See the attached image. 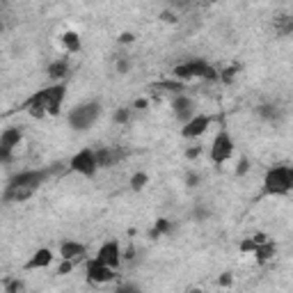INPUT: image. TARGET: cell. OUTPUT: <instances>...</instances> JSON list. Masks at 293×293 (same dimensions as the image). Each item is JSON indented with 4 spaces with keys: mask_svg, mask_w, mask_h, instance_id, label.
Returning <instances> with one entry per match:
<instances>
[{
    "mask_svg": "<svg viewBox=\"0 0 293 293\" xmlns=\"http://www.w3.org/2000/svg\"><path fill=\"white\" fill-rule=\"evenodd\" d=\"M129 120H131V112L126 108H120L117 112H114V122H117V124H126Z\"/></svg>",
    "mask_w": 293,
    "mask_h": 293,
    "instance_id": "23",
    "label": "cell"
},
{
    "mask_svg": "<svg viewBox=\"0 0 293 293\" xmlns=\"http://www.w3.org/2000/svg\"><path fill=\"white\" fill-rule=\"evenodd\" d=\"M229 284H231V275L224 273L222 277H220V286H229Z\"/></svg>",
    "mask_w": 293,
    "mask_h": 293,
    "instance_id": "36",
    "label": "cell"
},
{
    "mask_svg": "<svg viewBox=\"0 0 293 293\" xmlns=\"http://www.w3.org/2000/svg\"><path fill=\"white\" fill-rule=\"evenodd\" d=\"M293 188V169L288 165H277L270 167L266 179H263V195H273V197H282L288 195Z\"/></svg>",
    "mask_w": 293,
    "mask_h": 293,
    "instance_id": "2",
    "label": "cell"
},
{
    "mask_svg": "<svg viewBox=\"0 0 293 293\" xmlns=\"http://www.w3.org/2000/svg\"><path fill=\"white\" fill-rule=\"evenodd\" d=\"M254 254H257V259H259L261 263H263V261H268V259L275 254V245L270 243V241H263V243H259L257 248H254Z\"/></svg>",
    "mask_w": 293,
    "mask_h": 293,
    "instance_id": "18",
    "label": "cell"
},
{
    "mask_svg": "<svg viewBox=\"0 0 293 293\" xmlns=\"http://www.w3.org/2000/svg\"><path fill=\"white\" fill-rule=\"evenodd\" d=\"M32 197V190L28 188H16V186H7L5 193H3V199L5 202H23V199Z\"/></svg>",
    "mask_w": 293,
    "mask_h": 293,
    "instance_id": "15",
    "label": "cell"
},
{
    "mask_svg": "<svg viewBox=\"0 0 293 293\" xmlns=\"http://www.w3.org/2000/svg\"><path fill=\"white\" fill-rule=\"evenodd\" d=\"M87 277H90V282L105 284L110 279H114V268L101 263L99 259H92V261H87Z\"/></svg>",
    "mask_w": 293,
    "mask_h": 293,
    "instance_id": "8",
    "label": "cell"
},
{
    "mask_svg": "<svg viewBox=\"0 0 293 293\" xmlns=\"http://www.w3.org/2000/svg\"><path fill=\"white\" fill-rule=\"evenodd\" d=\"M160 21H165V23H177V16H174L172 12H163V14H160Z\"/></svg>",
    "mask_w": 293,
    "mask_h": 293,
    "instance_id": "34",
    "label": "cell"
},
{
    "mask_svg": "<svg viewBox=\"0 0 293 293\" xmlns=\"http://www.w3.org/2000/svg\"><path fill=\"white\" fill-rule=\"evenodd\" d=\"M160 90H172V92H181L184 90V83H160Z\"/></svg>",
    "mask_w": 293,
    "mask_h": 293,
    "instance_id": "25",
    "label": "cell"
},
{
    "mask_svg": "<svg viewBox=\"0 0 293 293\" xmlns=\"http://www.w3.org/2000/svg\"><path fill=\"white\" fill-rule=\"evenodd\" d=\"M133 39H135V37L131 35V32H122V35H120V44H131Z\"/></svg>",
    "mask_w": 293,
    "mask_h": 293,
    "instance_id": "35",
    "label": "cell"
},
{
    "mask_svg": "<svg viewBox=\"0 0 293 293\" xmlns=\"http://www.w3.org/2000/svg\"><path fill=\"white\" fill-rule=\"evenodd\" d=\"M96 259H99L101 263H105V266H110V268H117L120 261H122L120 243H117V241H108V243H103L99 248V252H96Z\"/></svg>",
    "mask_w": 293,
    "mask_h": 293,
    "instance_id": "9",
    "label": "cell"
},
{
    "mask_svg": "<svg viewBox=\"0 0 293 293\" xmlns=\"http://www.w3.org/2000/svg\"><path fill=\"white\" fill-rule=\"evenodd\" d=\"M252 241H254V243H263V241H268V239H266V233H257V236H252Z\"/></svg>",
    "mask_w": 293,
    "mask_h": 293,
    "instance_id": "38",
    "label": "cell"
},
{
    "mask_svg": "<svg viewBox=\"0 0 293 293\" xmlns=\"http://www.w3.org/2000/svg\"><path fill=\"white\" fill-rule=\"evenodd\" d=\"M209 215H211L209 209H202V206H197V209H195V220H206Z\"/></svg>",
    "mask_w": 293,
    "mask_h": 293,
    "instance_id": "30",
    "label": "cell"
},
{
    "mask_svg": "<svg viewBox=\"0 0 293 293\" xmlns=\"http://www.w3.org/2000/svg\"><path fill=\"white\" fill-rule=\"evenodd\" d=\"M85 254V245L76 243V241H65L60 245V257L62 259H71V261H78L80 257Z\"/></svg>",
    "mask_w": 293,
    "mask_h": 293,
    "instance_id": "14",
    "label": "cell"
},
{
    "mask_svg": "<svg viewBox=\"0 0 293 293\" xmlns=\"http://www.w3.org/2000/svg\"><path fill=\"white\" fill-rule=\"evenodd\" d=\"M50 261H53V252L46 248L37 250L35 254H32V259L28 263H25V268L28 270H35V268H46V266H50Z\"/></svg>",
    "mask_w": 293,
    "mask_h": 293,
    "instance_id": "13",
    "label": "cell"
},
{
    "mask_svg": "<svg viewBox=\"0 0 293 293\" xmlns=\"http://www.w3.org/2000/svg\"><path fill=\"white\" fill-rule=\"evenodd\" d=\"M209 124H211V117H206V114L190 117V120L186 122V126L181 129V135H184V138H199V135L206 133Z\"/></svg>",
    "mask_w": 293,
    "mask_h": 293,
    "instance_id": "10",
    "label": "cell"
},
{
    "mask_svg": "<svg viewBox=\"0 0 293 293\" xmlns=\"http://www.w3.org/2000/svg\"><path fill=\"white\" fill-rule=\"evenodd\" d=\"M233 154V142L229 138L227 131H220L213 140V147H211V158H213L215 165H222L224 160H229Z\"/></svg>",
    "mask_w": 293,
    "mask_h": 293,
    "instance_id": "6",
    "label": "cell"
},
{
    "mask_svg": "<svg viewBox=\"0 0 293 293\" xmlns=\"http://www.w3.org/2000/svg\"><path fill=\"white\" fill-rule=\"evenodd\" d=\"M174 78L179 80H190V78H206V80H218V71L204 60H190L184 65L174 67Z\"/></svg>",
    "mask_w": 293,
    "mask_h": 293,
    "instance_id": "3",
    "label": "cell"
},
{
    "mask_svg": "<svg viewBox=\"0 0 293 293\" xmlns=\"http://www.w3.org/2000/svg\"><path fill=\"white\" fill-rule=\"evenodd\" d=\"M99 114H101V103L99 101H90V103H83V105L71 110L69 124H71V129H76V131H85L99 120Z\"/></svg>",
    "mask_w": 293,
    "mask_h": 293,
    "instance_id": "4",
    "label": "cell"
},
{
    "mask_svg": "<svg viewBox=\"0 0 293 293\" xmlns=\"http://www.w3.org/2000/svg\"><path fill=\"white\" fill-rule=\"evenodd\" d=\"M74 263L76 261H71V259H65V261L60 263V273L65 275V273H71V270H74Z\"/></svg>",
    "mask_w": 293,
    "mask_h": 293,
    "instance_id": "28",
    "label": "cell"
},
{
    "mask_svg": "<svg viewBox=\"0 0 293 293\" xmlns=\"http://www.w3.org/2000/svg\"><path fill=\"white\" fill-rule=\"evenodd\" d=\"M254 248H257V243H254L252 239H250V241H243V243H241V250H243V252H254Z\"/></svg>",
    "mask_w": 293,
    "mask_h": 293,
    "instance_id": "31",
    "label": "cell"
},
{
    "mask_svg": "<svg viewBox=\"0 0 293 293\" xmlns=\"http://www.w3.org/2000/svg\"><path fill=\"white\" fill-rule=\"evenodd\" d=\"M147 184H149V177L144 172H135L133 177H131V188L133 190H142Z\"/></svg>",
    "mask_w": 293,
    "mask_h": 293,
    "instance_id": "20",
    "label": "cell"
},
{
    "mask_svg": "<svg viewBox=\"0 0 293 293\" xmlns=\"http://www.w3.org/2000/svg\"><path fill=\"white\" fill-rule=\"evenodd\" d=\"M257 112L261 114L263 120H277V117H279V110L275 108V105H259Z\"/></svg>",
    "mask_w": 293,
    "mask_h": 293,
    "instance_id": "21",
    "label": "cell"
},
{
    "mask_svg": "<svg viewBox=\"0 0 293 293\" xmlns=\"http://www.w3.org/2000/svg\"><path fill=\"white\" fill-rule=\"evenodd\" d=\"M65 94H67V87L62 83L50 85L46 90L37 92L35 96H30V99L23 103V108H28V112H30L32 117H37V120H41L46 114H57L60 112L62 101H65Z\"/></svg>",
    "mask_w": 293,
    "mask_h": 293,
    "instance_id": "1",
    "label": "cell"
},
{
    "mask_svg": "<svg viewBox=\"0 0 293 293\" xmlns=\"http://www.w3.org/2000/svg\"><path fill=\"white\" fill-rule=\"evenodd\" d=\"M129 69H131V62L129 60H120V62H117V71H120V74H126Z\"/></svg>",
    "mask_w": 293,
    "mask_h": 293,
    "instance_id": "33",
    "label": "cell"
},
{
    "mask_svg": "<svg viewBox=\"0 0 293 293\" xmlns=\"http://www.w3.org/2000/svg\"><path fill=\"white\" fill-rule=\"evenodd\" d=\"M248 169H250V160H248V158H241L239 165H236V174H239V177H243V174L248 172Z\"/></svg>",
    "mask_w": 293,
    "mask_h": 293,
    "instance_id": "26",
    "label": "cell"
},
{
    "mask_svg": "<svg viewBox=\"0 0 293 293\" xmlns=\"http://www.w3.org/2000/svg\"><path fill=\"white\" fill-rule=\"evenodd\" d=\"M236 71H239V67H229L227 71H222V76H220V78H222L224 83H231L233 76H236Z\"/></svg>",
    "mask_w": 293,
    "mask_h": 293,
    "instance_id": "27",
    "label": "cell"
},
{
    "mask_svg": "<svg viewBox=\"0 0 293 293\" xmlns=\"http://www.w3.org/2000/svg\"><path fill=\"white\" fill-rule=\"evenodd\" d=\"M50 174H55V167H46V169H28V172H19L14 174L10 179L7 186H16V188H28L35 193L46 179H48Z\"/></svg>",
    "mask_w": 293,
    "mask_h": 293,
    "instance_id": "5",
    "label": "cell"
},
{
    "mask_svg": "<svg viewBox=\"0 0 293 293\" xmlns=\"http://www.w3.org/2000/svg\"><path fill=\"white\" fill-rule=\"evenodd\" d=\"M71 169L74 172H80L83 177H94L99 165H96V158H94V151L92 149H83L71 158Z\"/></svg>",
    "mask_w": 293,
    "mask_h": 293,
    "instance_id": "7",
    "label": "cell"
},
{
    "mask_svg": "<svg viewBox=\"0 0 293 293\" xmlns=\"http://www.w3.org/2000/svg\"><path fill=\"white\" fill-rule=\"evenodd\" d=\"M199 154H202V147H193V149H188V151H186V158L195 160V158H197Z\"/></svg>",
    "mask_w": 293,
    "mask_h": 293,
    "instance_id": "32",
    "label": "cell"
},
{
    "mask_svg": "<svg viewBox=\"0 0 293 293\" xmlns=\"http://www.w3.org/2000/svg\"><path fill=\"white\" fill-rule=\"evenodd\" d=\"M21 138H23V133H21L19 129H7V131H3V135H0V144H5V147H12V149H14L16 144L21 142Z\"/></svg>",
    "mask_w": 293,
    "mask_h": 293,
    "instance_id": "17",
    "label": "cell"
},
{
    "mask_svg": "<svg viewBox=\"0 0 293 293\" xmlns=\"http://www.w3.org/2000/svg\"><path fill=\"white\" fill-rule=\"evenodd\" d=\"M154 229L160 233V236H163V233L172 231V222H169V220H165V218H158V220H156V227Z\"/></svg>",
    "mask_w": 293,
    "mask_h": 293,
    "instance_id": "22",
    "label": "cell"
},
{
    "mask_svg": "<svg viewBox=\"0 0 293 293\" xmlns=\"http://www.w3.org/2000/svg\"><path fill=\"white\" fill-rule=\"evenodd\" d=\"M12 160V147L0 144V163H10Z\"/></svg>",
    "mask_w": 293,
    "mask_h": 293,
    "instance_id": "24",
    "label": "cell"
},
{
    "mask_svg": "<svg viewBox=\"0 0 293 293\" xmlns=\"http://www.w3.org/2000/svg\"><path fill=\"white\" fill-rule=\"evenodd\" d=\"M147 105H149V103H147V99H138V101H135V108H147Z\"/></svg>",
    "mask_w": 293,
    "mask_h": 293,
    "instance_id": "39",
    "label": "cell"
},
{
    "mask_svg": "<svg viewBox=\"0 0 293 293\" xmlns=\"http://www.w3.org/2000/svg\"><path fill=\"white\" fill-rule=\"evenodd\" d=\"M62 41H65L69 53H78L80 50V37L76 35V32H65V35H62Z\"/></svg>",
    "mask_w": 293,
    "mask_h": 293,
    "instance_id": "19",
    "label": "cell"
},
{
    "mask_svg": "<svg viewBox=\"0 0 293 293\" xmlns=\"http://www.w3.org/2000/svg\"><path fill=\"white\" fill-rule=\"evenodd\" d=\"M94 158H96L99 167H110V165H114L120 158H124V151L122 149H96Z\"/></svg>",
    "mask_w": 293,
    "mask_h": 293,
    "instance_id": "12",
    "label": "cell"
},
{
    "mask_svg": "<svg viewBox=\"0 0 293 293\" xmlns=\"http://www.w3.org/2000/svg\"><path fill=\"white\" fill-rule=\"evenodd\" d=\"M172 110H174V117L179 122H188L190 117L195 114V103H193V99L190 96H184V94H179V96H174V101H172Z\"/></svg>",
    "mask_w": 293,
    "mask_h": 293,
    "instance_id": "11",
    "label": "cell"
},
{
    "mask_svg": "<svg viewBox=\"0 0 293 293\" xmlns=\"http://www.w3.org/2000/svg\"><path fill=\"white\" fill-rule=\"evenodd\" d=\"M69 74V62L67 60H55L53 65L48 67V78L50 80H60Z\"/></svg>",
    "mask_w": 293,
    "mask_h": 293,
    "instance_id": "16",
    "label": "cell"
},
{
    "mask_svg": "<svg viewBox=\"0 0 293 293\" xmlns=\"http://www.w3.org/2000/svg\"><path fill=\"white\" fill-rule=\"evenodd\" d=\"M19 288H23V284H21V282H10V284H7V291H19Z\"/></svg>",
    "mask_w": 293,
    "mask_h": 293,
    "instance_id": "37",
    "label": "cell"
},
{
    "mask_svg": "<svg viewBox=\"0 0 293 293\" xmlns=\"http://www.w3.org/2000/svg\"><path fill=\"white\" fill-rule=\"evenodd\" d=\"M186 184H188V188H195V186L199 184V174L188 172V177H186Z\"/></svg>",
    "mask_w": 293,
    "mask_h": 293,
    "instance_id": "29",
    "label": "cell"
}]
</instances>
